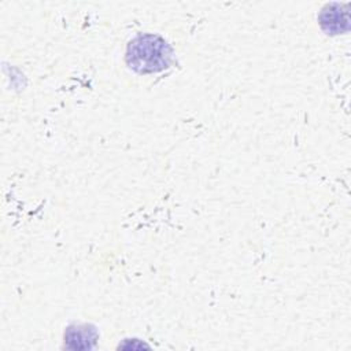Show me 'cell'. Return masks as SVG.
Segmentation results:
<instances>
[{"instance_id": "3", "label": "cell", "mask_w": 351, "mask_h": 351, "mask_svg": "<svg viewBox=\"0 0 351 351\" xmlns=\"http://www.w3.org/2000/svg\"><path fill=\"white\" fill-rule=\"evenodd\" d=\"M339 3L328 4L319 14V25L328 34H339L348 29V11Z\"/></svg>"}, {"instance_id": "1", "label": "cell", "mask_w": 351, "mask_h": 351, "mask_svg": "<svg viewBox=\"0 0 351 351\" xmlns=\"http://www.w3.org/2000/svg\"><path fill=\"white\" fill-rule=\"evenodd\" d=\"M171 62L173 49L167 41L158 34H138L128 44L126 63L138 74L163 71L170 67Z\"/></svg>"}, {"instance_id": "2", "label": "cell", "mask_w": 351, "mask_h": 351, "mask_svg": "<svg viewBox=\"0 0 351 351\" xmlns=\"http://www.w3.org/2000/svg\"><path fill=\"white\" fill-rule=\"evenodd\" d=\"M97 339L96 328L88 324L71 325L64 332V346L71 350H89L95 347Z\"/></svg>"}]
</instances>
